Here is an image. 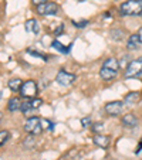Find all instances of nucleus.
Instances as JSON below:
<instances>
[{
    "instance_id": "nucleus-1",
    "label": "nucleus",
    "mask_w": 142,
    "mask_h": 160,
    "mask_svg": "<svg viewBox=\"0 0 142 160\" xmlns=\"http://www.w3.org/2000/svg\"><path fill=\"white\" fill-rule=\"evenodd\" d=\"M119 13L122 16H141L142 14V0H127L121 4Z\"/></svg>"
},
{
    "instance_id": "nucleus-2",
    "label": "nucleus",
    "mask_w": 142,
    "mask_h": 160,
    "mask_svg": "<svg viewBox=\"0 0 142 160\" xmlns=\"http://www.w3.org/2000/svg\"><path fill=\"white\" fill-rule=\"evenodd\" d=\"M142 75V57L138 60H134L128 64V67L125 68L124 77L127 79L129 78H139Z\"/></svg>"
},
{
    "instance_id": "nucleus-3",
    "label": "nucleus",
    "mask_w": 142,
    "mask_h": 160,
    "mask_svg": "<svg viewBox=\"0 0 142 160\" xmlns=\"http://www.w3.org/2000/svg\"><path fill=\"white\" fill-rule=\"evenodd\" d=\"M24 130L29 133V135H40L43 130L41 119H39L37 116L29 118L27 122L24 123Z\"/></svg>"
},
{
    "instance_id": "nucleus-4",
    "label": "nucleus",
    "mask_w": 142,
    "mask_h": 160,
    "mask_svg": "<svg viewBox=\"0 0 142 160\" xmlns=\"http://www.w3.org/2000/svg\"><path fill=\"white\" fill-rule=\"evenodd\" d=\"M36 12L40 16H54L58 13V4L54 2H45L37 6Z\"/></svg>"
},
{
    "instance_id": "nucleus-5",
    "label": "nucleus",
    "mask_w": 142,
    "mask_h": 160,
    "mask_svg": "<svg viewBox=\"0 0 142 160\" xmlns=\"http://www.w3.org/2000/svg\"><path fill=\"white\" fill-rule=\"evenodd\" d=\"M37 84L33 81V79H29V81L23 82V85H21L20 88V95L23 98H27V99H30V98H34L37 94Z\"/></svg>"
},
{
    "instance_id": "nucleus-6",
    "label": "nucleus",
    "mask_w": 142,
    "mask_h": 160,
    "mask_svg": "<svg viewBox=\"0 0 142 160\" xmlns=\"http://www.w3.org/2000/svg\"><path fill=\"white\" fill-rule=\"evenodd\" d=\"M55 81H57V84L63 85V87H68V85H71L74 81H76V75L61 70V71H58L57 77H55Z\"/></svg>"
},
{
    "instance_id": "nucleus-7",
    "label": "nucleus",
    "mask_w": 142,
    "mask_h": 160,
    "mask_svg": "<svg viewBox=\"0 0 142 160\" xmlns=\"http://www.w3.org/2000/svg\"><path fill=\"white\" fill-rule=\"evenodd\" d=\"M122 106H124V101H112L105 105V112L109 116H118L122 111Z\"/></svg>"
},
{
    "instance_id": "nucleus-8",
    "label": "nucleus",
    "mask_w": 142,
    "mask_h": 160,
    "mask_svg": "<svg viewBox=\"0 0 142 160\" xmlns=\"http://www.w3.org/2000/svg\"><path fill=\"white\" fill-rule=\"evenodd\" d=\"M92 142L101 149H108L109 146V138L101 133H95V136L92 138Z\"/></svg>"
},
{
    "instance_id": "nucleus-9",
    "label": "nucleus",
    "mask_w": 142,
    "mask_h": 160,
    "mask_svg": "<svg viewBox=\"0 0 142 160\" xmlns=\"http://www.w3.org/2000/svg\"><path fill=\"white\" fill-rule=\"evenodd\" d=\"M24 30L27 31V33H31V34H39L40 26H39V23H37L36 18H30V20L26 21L24 23Z\"/></svg>"
},
{
    "instance_id": "nucleus-10",
    "label": "nucleus",
    "mask_w": 142,
    "mask_h": 160,
    "mask_svg": "<svg viewBox=\"0 0 142 160\" xmlns=\"http://www.w3.org/2000/svg\"><path fill=\"white\" fill-rule=\"evenodd\" d=\"M141 45H142V41H141V38H139L138 33L132 34V36L128 38V44H127V48L128 50H138Z\"/></svg>"
},
{
    "instance_id": "nucleus-11",
    "label": "nucleus",
    "mask_w": 142,
    "mask_h": 160,
    "mask_svg": "<svg viewBox=\"0 0 142 160\" xmlns=\"http://www.w3.org/2000/svg\"><path fill=\"white\" fill-rule=\"evenodd\" d=\"M122 125L125 128H135L138 125V119L134 113H127V115L122 116Z\"/></svg>"
},
{
    "instance_id": "nucleus-12",
    "label": "nucleus",
    "mask_w": 142,
    "mask_h": 160,
    "mask_svg": "<svg viewBox=\"0 0 142 160\" xmlns=\"http://www.w3.org/2000/svg\"><path fill=\"white\" fill-rule=\"evenodd\" d=\"M100 77L104 79V81H109V79H114L115 77H117V71L111 70V68H107V67H101Z\"/></svg>"
},
{
    "instance_id": "nucleus-13",
    "label": "nucleus",
    "mask_w": 142,
    "mask_h": 160,
    "mask_svg": "<svg viewBox=\"0 0 142 160\" xmlns=\"http://www.w3.org/2000/svg\"><path fill=\"white\" fill-rule=\"evenodd\" d=\"M21 105H23V102H21L18 98H12V99L7 102V109H9L10 112L21 111Z\"/></svg>"
},
{
    "instance_id": "nucleus-14",
    "label": "nucleus",
    "mask_w": 142,
    "mask_h": 160,
    "mask_svg": "<svg viewBox=\"0 0 142 160\" xmlns=\"http://www.w3.org/2000/svg\"><path fill=\"white\" fill-rule=\"evenodd\" d=\"M139 98H141V94H138V92H129V94L125 95L124 102L127 105H134V103H136L139 101Z\"/></svg>"
},
{
    "instance_id": "nucleus-15",
    "label": "nucleus",
    "mask_w": 142,
    "mask_h": 160,
    "mask_svg": "<svg viewBox=\"0 0 142 160\" xmlns=\"http://www.w3.org/2000/svg\"><path fill=\"white\" fill-rule=\"evenodd\" d=\"M21 85H23V81H21L20 78H12V79H9V82H7V87H9V89H12L13 92H17V91H20Z\"/></svg>"
},
{
    "instance_id": "nucleus-16",
    "label": "nucleus",
    "mask_w": 142,
    "mask_h": 160,
    "mask_svg": "<svg viewBox=\"0 0 142 160\" xmlns=\"http://www.w3.org/2000/svg\"><path fill=\"white\" fill-rule=\"evenodd\" d=\"M103 67H107V68H111V70L118 71V68H119V61H118L117 58H114V57L107 58V60L104 61Z\"/></svg>"
},
{
    "instance_id": "nucleus-17",
    "label": "nucleus",
    "mask_w": 142,
    "mask_h": 160,
    "mask_svg": "<svg viewBox=\"0 0 142 160\" xmlns=\"http://www.w3.org/2000/svg\"><path fill=\"white\" fill-rule=\"evenodd\" d=\"M109 37H111L112 40H115V41H121V40L124 38V31L119 30V28H111Z\"/></svg>"
},
{
    "instance_id": "nucleus-18",
    "label": "nucleus",
    "mask_w": 142,
    "mask_h": 160,
    "mask_svg": "<svg viewBox=\"0 0 142 160\" xmlns=\"http://www.w3.org/2000/svg\"><path fill=\"white\" fill-rule=\"evenodd\" d=\"M51 45H53V47H54L55 50H57V51H60V52H68V51H70V48H71V45H73V44H70L68 47H64V45L61 44L60 41H57V40H54V41L51 42Z\"/></svg>"
},
{
    "instance_id": "nucleus-19",
    "label": "nucleus",
    "mask_w": 142,
    "mask_h": 160,
    "mask_svg": "<svg viewBox=\"0 0 142 160\" xmlns=\"http://www.w3.org/2000/svg\"><path fill=\"white\" fill-rule=\"evenodd\" d=\"M9 136H10V133L7 130H2V133H0V145L4 146V143L9 140Z\"/></svg>"
},
{
    "instance_id": "nucleus-20",
    "label": "nucleus",
    "mask_w": 142,
    "mask_h": 160,
    "mask_svg": "<svg viewBox=\"0 0 142 160\" xmlns=\"http://www.w3.org/2000/svg\"><path fill=\"white\" fill-rule=\"evenodd\" d=\"M30 103H31V108L36 111L37 108H40V106H41L43 101L40 99V98H30Z\"/></svg>"
},
{
    "instance_id": "nucleus-21",
    "label": "nucleus",
    "mask_w": 142,
    "mask_h": 160,
    "mask_svg": "<svg viewBox=\"0 0 142 160\" xmlns=\"http://www.w3.org/2000/svg\"><path fill=\"white\" fill-rule=\"evenodd\" d=\"M34 143H36V142H34V138H33V136H27V138L24 139V142H23V145H24V148L29 149V148H33Z\"/></svg>"
},
{
    "instance_id": "nucleus-22",
    "label": "nucleus",
    "mask_w": 142,
    "mask_h": 160,
    "mask_svg": "<svg viewBox=\"0 0 142 160\" xmlns=\"http://www.w3.org/2000/svg\"><path fill=\"white\" fill-rule=\"evenodd\" d=\"M104 129H105V126H104V123H101V122H98V123H92L94 133H101Z\"/></svg>"
},
{
    "instance_id": "nucleus-23",
    "label": "nucleus",
    "mask_w": 142,
    "mask_h": 160,
    "mask_svg": "<svg viewBox=\"0 0 142 160\" xmlns=\"http://www.w3.org/2000/svg\"><path fill=\"white\" fill-rule=\"evenodd\" d=\"M41 123H43V128H45V129H49V130L54 129V123L50 122V121H47V119H41Z\"/></svg>"
},
{
    "instance_id": "nucleus-24",
    "label": "nucleus",
    "mask_w": 142,
    "mask_h": 160,
    "mask_svg": "<svg viewBox=\"0 0 142 160\" xmlns=\"http://www.w3.org/2000/svg\"><path fill=\"white\" fill-rule=\"evenodd\" d=\"M73 26L77 28H82L85 26H88V20H81V21H73Z\"/></svg>"
},
{
    "instance_id": "nucleus-25",
    "label": "nucleus",
    "mask_w": 142,
    "mask_h": 160,
    "mask_svg": "<svg viewBox=\"0 0 142 160\" xmlns=\"http://www.w3.org/2000/svg\"><path fill=\"white\" fill-rule=\"evenodd\" d=\"M27 52H29V54H31V55H34V57H37V58H43V60L47 61V57H45V55L40 54V52H37V51H33V50H27Z\"/></svg>"
},
{
    "instance_id": "nucleus-26",
    "label": "nucleus",
    "mask_w": 142,
    "mask_h": 160,
    "mask_svg": "<svg viewBox=\"0 0 142 160\" xmlns=\"http://www.w3.org/2000/svg\"><path fill=\"white\" fill-rule=\"evenodd\" d=\"M81 125H82V128H88L91 125V118L90 116H87V118H82L81 119Z\"/></svg>"
},
{
    "instance_id": "nucleus-27",
    "label": "nucleus",
    "mask_w": 142,
    "mask_h": 160,
    "mask_svg": "<svg viewBox=\"0 0 142 160\" xmlns=\"http://www.w3.org/2000/svg\"><path fill=\"white\" fill-rule=\"evenodd\" d=\"M128 55H124V57H122V60L119 61V67H121V68H127L128 67V64H127V61H128Z\"/></svg>"
},
{
    "instance_id": "nucleus-28",
    "label": "nucleus",
    "mask_w": 142,
    "mask_h": 160,
    "mask_svg": "<svg viewBox=\"0 0 142 160\" xmlns=\"http://www.w3.org/2000/svg\"><path fill=\"white\" fill-rule=\"evenodd\" d=\"M63 30H64V26H63V24H60V26H58L57 28H55L54 34H57V36H58V34H60V33H61V31H63Z\"/></svg>"
},
{
    "instance_id": "nucleus-29",
    "label": "nucleus",
    "mask_w": 142,
    "mask_h": 160,
    "mask_svg": "<svg viewBox=\"0 0 142 160\" xmlns=\"http://www.w3.org/2000/svg\"><path fill=\"white\" fill-rule=\"evenodd\" d=\"M31 2H33L36 6H39V4H41V3H45L47 0H31Z\"/></svg>"
},
{
    "instance_id": "nucleus-30",
    "label": "nucleus",
    "mask_w": 142,
    "mask_h": 160,
    "mask_svg": "<svg viewBox=\"0 0 142 160\" xmlns=\"http://www.w3.org/2000/svg\"><path fill=\"white\" fill-rule=\"evenodd\" d=\"M138 36H139V38H141V41H142V27L138 30Z\"/></svg>"
},
{
    "instance_id": "nucleus-31",
    "label": "nucleus",
    "mask_w": 142,
    "mask_h": 160,
    "mask_svg": "<svg viewBox=\"0 0 142 160\" xmlns=\"http://www.w3.org/2000/svg\"><path fill=\"white\" fill-rule=\"evenodd\" d=\"M141 17H142V14H141Z\"/></svg>"
}]
</instances>
